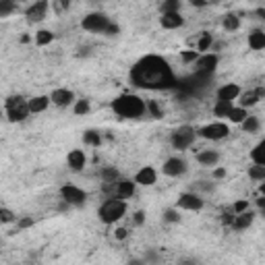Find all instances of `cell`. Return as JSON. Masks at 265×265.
Returning a JSON list of instances; mask_svg holds the SVG:
<instances>
[{"mask_svg": "<svg viewBox=\"0 0 265 265\" xmlns=\"http://www.w3.org/2000/svg\"><path fill=\"white\" fill-rule=\"evenodd\" d=\"M128 79L135 87L147 89V91L176 89V85H178V77L170 66V62L157 54H147V56L139 58L132 64Z\"/></svg>", "mask_w": 265, "mask_h": 265, "instance_id": "obj_1", "label": "cell"}, {"mask_svg": "<svg viewBox=\"0 0 265 265\" xmlns=\"http://www.w3.org/2000/svg\"><path fill=\"white\" fill-rule=\"evenodd\" d=\"M112 110L120 118L137 120L145 114V99L135 95V93H122L112 102Z\"/></svg>", "mask_w": 265, "mask_h": 265, "instance_id": "obj_2", "label": "cell"}, {"mask_svg": "<svg viewBox=\"0 0 265 265\" xmlns=\"http://www.w3.org/2000/svg\"><path fill=\"white\" fill-rule=\"evenodd\" d=\"M124 214H126V201H122V199H118V197L106 199L97 209L99 222H104L106 226H112V224L120 222L124 218Z\"/></svg>", "mask_w": 265, "mask_h": 265, "instance_id": "obj_3", "label": "cell"}, {"mask_svg": "<svg viewBox=\"0 0 265 265\" xmlns=\"http://www.w3.org/2000/svg\"><path fill=\"white\" fill-rule=\"evenodd\" d=\"M5 116L9 122H23L29 116V106L27 99L23 95H11L7 99V108H5Z\"/></svg>", "mask_w": 265, "mask_h": 265, "instance_id": "obj_4", "label": "cell"}, {"mask_svg": "<svg viewBox=\"0 0 265 265\" xmlns=\"http://www.w3.org/2000/svg\"><path fill=\"white\" fill-rule=\"evenodd\" d=\"M195 141H197V128H193L191 124H182V126H178V128L172 130L170 143H172V147L178 149V151L189 149Z\"/></svg>", "mask_w": 265, "mask_h": 265, "instance_id": "obj_5", "label": "cell"}, {"mask_svg": "<svg viewBox=\"0 0 265 265\" xmlns=\"http://www.w3.org/2000/svg\"><path fill=\"white\" fill-rule=\"evenodd\" d=\"M218 64H220V56L218 54H201L195 62V77L199 79H211L218 71Z\"/></svg>", "mask_w": 265, "mask_h": 265, "instance_id": "obj_6", "label": "cell"}, {"mask_svg": "<svg viewBox=\"0 0 265 265\" xmlns=\"http://www.w3.org/2000/svg\"><path fill=\"white\" fill-rule=\"evenodd\" d=\"M230 135V126L226 122H209L197 130V137L207 139V141H222Z\"/></svg>", "mask_w": 265, "mask_h": 265, "instance_id": "obj_7", "label": "cell"}, {"mask_svg": "<svg viewBox=\"0 0 265 265\" xmlns=\"http://www.w3.org/2000/svg\"><path fill=\"white\" fill-rule=\"evenodd\" d=\"M60 199H62L66 205L81 207L87 201V193L83 189L75 187V184H64V187H60Z\"/></svg>", "mask_w": 265, "mask_h": 265, "instance_id": "obj_8", "label": "cell"}, {"mask_svg": "<svg viewBox=\"0 0 265 265\" xmlns=\"http://www.w3.org/2000/svg\"><path fill=\"white\" fill-rule=\"evenodd\" d=\"M108 25H110V17L104 13H89L81 19V27L91 33H104Z\"/></svg>", "mask_w": 265, "mask_h": 265, "instance_id": "obj_9", "label": "cell"}, {"mask_svg": "<svg viewBox=\"0 0 265 265\" xmlns=\"http://www.w3.org/2000/svg\"><path fill=\"white\" fill-rule=\"evenodd\" d=\"M203 205H205V201L201 199V195H197V193H182L176 201V207L184 209V211H201Z\"/></svg>", "mask_w": 265, "mask_h": 265, "instance_id": "obj_10", "label": "cell"}, {"mask_svg": "<svg viewBox=\"0 0 265 265\" xmlns=\"http://www.w3.org/2000/svg\"><path fill=\"white\" fill-rule=\"evenodd\" d=\"M187 168H189L187 160H182V157H168L164 162V166H162V172L166 176H170V178H178V176H182L187 172Z\"/></svg>", "mask_w": 265, "mask_h": 265, "instance_id": "obj_11", "label": "cell"}, {"mask_svg": "<svg viewBox=\"0 0 265 265\" xmlns=\"http://www.w3.org/2000/svg\"><path fill=\"white\" fill-rule=\"evenodd\" d=\"M48 11H50V3L48 0H38V3H33L27 7L25 11V17L29 23H40L48 17Z\"/></svg>", "mask_w": 265, "mask_h": 265, "instance_id": "obj_12", "label": "cell"}, {"mask_svg": "<svg viewBox=\"0 0 265 265\" xmlns=\"http://www.w3.org/2000/svg\"><path fill=\"white\" fill-rule=\"evenodd\" d=\"M48 97H50V104H54L58 108H66V106H71L75 102V91L66 89V87H60V89H54Z\"/></svg>", "mask_w": 265, "mask_h": 265, "instance_id": "obj_13", "label": "cell"}, {"mask_svg": "<svg viewBox=\"0 0 265 265\" xmlns=\"http://www.w3.org/2000/svg\"><path fill=\"white\" fill-rule=\"evenodd\" d=\"M114 195L112 197H118V199H130L132 195L137 193V184H135V180H130V178H118L116 180V184H114Z\"/></svg>", "mask_w": 265, "mask_h": 265, "instance_id": "obj_14", "label": "cell"}, {"mask_svg": "<svg viewBox=\"0 0 265 265\" xmlns=\"http://www.w3.org/2000/svg\"><path fill=\"white\" fill-rule=\"evenodd\" d=\"M243 91H241V87L236 85V83H226V85H222V87H218V91H216V102H230V104H234V99H238V95H241Z\"/></svg>", "mask_w": 265, "mask_h": 265, "instance_id": "obj_15", "label": "cell"}, {"mask_svg": "<svg viewBox=\"0 0 265 265\" xmlns=\"http://www.w3.org/2000/svg\"><path fill=\"white\" fill-rule=\"evenodd\" d=\"M263 95H265V89H263V87H257V89H251V91H247V93H241V95H238V106L247 110V108L259 104L261 99H263Z\"/></svg>", "mask_w": 265, "mask_h": 265, "instance_id": "obj_16", "label": "cell"}, {"mask_svg": "<svg viewBox=\"0 0 265 265\" xmlns=\"http://www.w3.org/2000/svg\"><path fill=\"white\" fill-rule=\"evenodd\" d=\"M87 164V155L83 149H71L69 155H66V166L73 170V172H81Z\"/></svg>", "mask_w": 265, "mask_h": 265, "instance_id": "obj_17", "label": "cell"}, {"mask_svg": "<svg viewBox=\"0 0 265 265\" xmlns=\"http://www.w3.org/2000/svg\"><path fill=\"white\" fill-rule=\"evenodd\" d=\"M132 180H135V184H139V187H153L157 182V172L151 168V166H143Z\"/></svg>", "mask_w": 265, "mask_h": 265, "instance_id": "obj_18", "label": "cell"}, {"mask_svg": "<svg viewBox=\"0 0 265 265\" xmlns=\"http://www.w3.org/2000/svg\"><path fill=\"white\" fill-rule=\"evenodd\" d=\"M197 164L203 166V168H216L220 164V153L216 149H203L197 153Z\"/></svg>", "mask_w": 265, "mask_h": 265, "instance_id": "obj_19", "label": "cell"}, {"mask_svg": "<svg viewBox=\"0 0 265 265\" xmlns=\"http://www.w3.org/2000/svg\"><path fill=\"white\" fill-rule=\"evenodd\" d=\"M27 106H29V114L46 112L48 106H50V97H48V95H36V97L27 99Z\"/></svg>", "mask_w": 265, "mask_h": 265, "instance_id": "obj_20", "label": "cell"}, {"mask_svg": "<svg viewBox=\"0 0 265 265\" xmlns=\"http://www.w3.org/2000/svg\"><path fill=\"white\" fill-rule=\"evenodd\" d=\"M253 222H255V214L253 211H245V214H238V216H234V220H232V230H247V228H251L253 226Z\"/></svg>", "mask_w": 265, "mask_h": 265, "instance_id": "obj_21", "label": "cell"}, {"mask_svg": "<svg viewBox=\"0 0 265 265\" xmlns=\"http://www.w3.org/2000/svg\"><path fill=\"white\" fill-rule=\"evenodd\" d=\"M160 25L164 29H178L184 25V17L180 13H170V15H162L160 17Z\"/></svg>", "mask_w": 265, "mask_h": 265, "instance_id": "obj_22", "label": "cell"}, {"mask_svg": "<svg viewBox=\"0 0 265 265\" xmlns=\"http://www.w3.org/2000/svg\"><path fill=\"white\" fill-rule=\"evenodd\" d=\"M249 48L251 50H263L265 48V31L263 29H253L249 33Z\"/></svg>", "mask_w": 265, "mask_h": 265, "instance_id": "obj_23", "label": "cell"}, {"mask_svg": "<svg viewBox=\"0 0 265 265\" xmlns=\"http://www.w3.org/2000/svg\"><path fill=\"white\" fill-rule=\"evenodd\" d=\"M99 178H102V182H104L106 187H112V184H116V180L120 178V172L114 168V166H106V168L99 170Z\"/></svg>", "mask_w": 265, "mask_h": 265, "instance_id": "obj_24", "label": "cell"}, {"mask_svg": "<svg viewBox=\"0 0 265 265\" xmlns=\"http://www.w3.org/2000/svg\"><path fill=\"white\" fill-rule=\"evenodd\" d=\"M211 46H214V36L209 31H203L201 36H199V40H197V52L199 54H203V52H207V50H211Z\"/></svg>", "mask_w": 265, "mask_h": 265, "instance_id": "obj_25", "label": "cell"}, {"mask_svg": "<svg viewBox=\"0 0 265 265\" xmlns=\"http://www.w3.org/2000/svg\"><path fill=\"white\" fill-rule=\"evenodd\" d=\"M247 116H249V110H245L241 106H232V110L226 114V120H230L232 124H241Z\"/></svg>", "mask_w": 265, "mask_h": 265, "instance_id": "obj_26", "label": "cell"}, {"mask_svg": "<svg viewBox=\"0 0 265 265\" xmlns=\"http://www.w3.org/2000/svg\"><path fill=\"white\" fill-rule=\"evenodd\" d=\"M241 126H243V130L245 132H249V135H253V132H259V128H261V120L257 118V116H247L243 122H241Z\"/></svg>", "mask_w": 265, "mask_h": 265, "instance_id": "obj_27", "label": "cell"}, {"mask_svg": "<svg viewBox=\"0 0 265 265\" xmlns=\"http://www.w3.org/2000/svg\"><path fill=\"white\" fill-rule=\"evenodd\" d=\"M251 160H253L255 166H265V143H263V141L257 143V145L253 147V151H251Z\"/></svg>", "mask_w": 265, "mask_h": 265, "instance_id": "obj_28", "label": "cell"}, {"mask_svg": "<svg viewBox=\"0 0 265 265\" xmlns=\"http://www.w3.org/2000/svg\"><path fill=\"white\" fill-rule=\"evenodd\" d=\"M83 143L89 147H99L102 145V135L97 130H85L83 132Z\"/></svg>", "mask_w": 265, "mask_h": 265, "instance_id": "obj_29", "label": "cell"}, {"mask_svg": "<svg viewBox=\"0 0 265 265\" xmlns=\"http://www.w3.org/2000/svg\"><path fill=\"white\" fill-rule=\"evenodd\" d=\"M182 3L180 0H166V3L160 5V13L162 15H170V13H180Z\"/></svg>", "mask_w": 265, "mask_h": 265, "instance_id": "obj_30", "label": "cell"}, {"mask_svg": "<svg viewBox=\"0 0 265 265\" xmlns=\"http://www.w3.org/2000/svg\"><path fill=\"white\" fill-rule=\"evenodd\" d=\"M222 27L226 29V31H236V29H241V17L238 15H226L224 17V21H222Z\"/></svg>", "mask_w": 265, "mask_h": 265, "instance_id": "obj_31", "label": "cell"}, {"mask_svg": "<svg viewBox=\"0 0 265 265\" xmlns=\"http://www.w3.org/2000/svg\"><path fill=\"white\" fill-rule=\"evenodd\" d=\"M52 42H54V33H52V31L40 29V31L36 33V44H38L40 48H44V46H48V44H52Z\"/></svg>", "mask_w": 265, "mask_h": 265, "instance_id": "obj_32", "label": "cell"}, {"mask_svg": "<svg viewBox=\"0 0 265 265\" xmlns=\"http://www.w3.org/2000/svg\"><path fill=\"white\" fill-rule=\"evenodd\" d=\"M15 11H17V5L13 3V0H0V19L11 17Z\"/></svg>", "mask_w": 265, "mask_h": 265, "instance_id": "obj_33", "label": "cell"}, {"mask_svg": "<svg viewBox=\"0 0 265 265\" xmlns=\"http://www.w3.org/2000/svg\"><path fill=\"white\" fill-rule=\"evenodd\" d=\"M89 110H91L89 99H77V102H75V106H73V112H75V116H85Z\"/></svg>", "mask_w": 265, "mask_h": 265, "instance_id": "obj_34", "label": "cell"}, {"mask_svg": "<svg viewBox=\"0 0 265 265\" xmlns=\"http://www.w3.org/2000/svg\"><path fill=\"white\" fill-rule=\"evenodd\" d=\"M249 178L257 180V182H263L265 180V166H251V168H249Z\"/></svg>", "mask_w": 265, "mask_h": 265, "instance_id": "obj_35", "label": "cell"}, {"mask_svg": "<svg viewBox=\"0 0 265 265\" xmlns=\"http://www.w3.org/2000/svg\"><path fill=\"white\" fill-rule=\"evenodd\" d=\"M232 106H234V104H230V102H216V106H214V116L226 118V114L232 110Z\"/></svg>", "mask_w": 265, "mask_h": 265, "instance_id": "obj_36", "label": "cell"}, {"mask_svg": "<svg viewBox=\"0 0 265 265\" xmlns=\"http://www.w3.org/2000/svg\"><path fill=\"white\" fill-rule=\"evenodd\" d=\"M17 222V214L9 207H0V224H13Z\"/></svg>", "mask_w": 265, "mask_h": 265, "instance_id": "obj_37", "label": "cell"}, {"mask_svg": "<svg viewBox=\"0 0 265 265\" xmlns=\"http://www.w3.org/2000/svg\"><path fill=\"white\" fill-rule=\"evenodd\" d=\"M164 222H166V224H178V222H180L178 209H166V211H164Z\"/></svg>", "mask_w": 265, "mask_h": 265, "instance_id": "obj_38", "label": "cell"}, {"mask_svg": "<svg viewBox=\"0 0 265 265\" xmlns=\"http://www.w3.org/2000/svg\"><path fill=\"white\" fill-rule=\"evenodd\" d=\"M199 56H201V54H199L197 50H184V52L180 54V58H182V62H184V64H195Z\"/></svg>", "mask_w": 265, "mask_h": 265, "instance_id": "obj_39", "label": "cell"}, {"mask_svg": "<svg viewBox=\"0 0 265 265\" xmlns=\"http://www.w3.org/2000/svg\"><path fill=\"white\" fill-rule=\"evenodd\" d=\"M230 209H232V214H234V216H238V214H245V211H249V199H241V201H236V203L232 205Z\"/></svg>", "mask_w": 265, "mask_h": 265, "instance_id": "obj_40", "label": "cell"}, {"mask_svg": "<svg viewBox=\"0 0 265 265\" xmlns=\"http://www.w3.org/2000/svg\"><path fill=\"white\" fill-rule=\"evenodd\" d=\"M145 112H149L153 118H162V110H160V106L153 102V99H149V104H145Z\"/></svg>", "mask_w": 265, "mask_h": 265, "instance_id": "obj_41", "label": "cell"}, {"mask_svg": "<svg viewBox=\"0 0 265 265\" xmlns=\"http://www.w3.org/2000/svg\"><path fill=\"white\" fill-rule=\"evenodd\" d=\"M33 224V218H29V216H25V218H17V230H27V228H31Z\"/></svg>", "mask_w": 265, "mask_h": 265, "instance_id": "obj_42", "label": "cell"}, {"mask_svg": "<svg viewBox=\"0 0 265 265\" xmlns=\"http://www.w3.org/2000/svg\"><path fill=\"white\" fill-rule=\"evenodd\" d=\"M118 33H120V27H118L116 23H112V21H110V25H108V27H106V31H104V36L114 38V36H118Z\"/></svg>", "mask_w": 265, "mask_h": 265, "instance_id": "obj_43", "label": "cell"}, {"mask_svg": "<svg viewBox=\"0 0 265 265\" xmlns=\"http://www.w3.org/2000/svg\"><path fill=\"white\" fill-rule=\"evenodd\" d=\"M232 220H234V214H232V209H228V211L222 214V224H224V226L230 228V226H232Z\"/></svg>", "mask_w": 265, "mask_h": 265, "instance_id": "obj_44", "label": "cell"}, {"mask_svg": "<svg viewBox=\"0 0 265 265\" xmlns=\"http://www.w3.org/2000/svg\"><path fill=\"white\" fill-rule=\"evenodd\" d=\"M143 222H145V214H143V211H135V216H132V224L141 226Z\"/></svg>", "mask_w": 265, "mask_h": 265, "instance_id": "obj_45", "label": "cell"}, {"mask_svg": "<svg viewBox=\"0 0 265 265\" xmlns=\"http://www.w3.org/2000/svg\"><path fill=\"white\" fill-rule=\"evenodd\" d=\"M214 187H216V182H207V180H201V182H199V189H201V191H207V193H211Z\"/></svg>", "mask_w": 265, "mask_h": 265, "instance_id": "obj_46", "label": "cell"}, {"mask_svg": "<svg viewBox=\"0 0 265 265\" xmlns=\"http://www.w3.org/2000/svg\"><path fill=\"white\" fill-rule=\"evenodd\" d=\"M126 234H128V230H126V228H116V232H114V236H116L118 241H124Z\"/></svg>", "mask_w": 265, "mask_h": 265, "instance_id": "obj_47", "label": "cell"}, {"mask_svg": "<svg viewBox=\"0 0 265 265\" xmlns=\"http://www.w3.org/2000/svg\"><path fill=\"white\" fill-rule=\"evenodd\" d=\"M224 176H226V170L220 168V166H216V168H214V178L220 180V178H224Z\"/></svg>", "mask_w": 265, "mask_h": 265, "instance_id": "obj_48", "label": "cell"}, {"mask_svg": "<svg viewBox=\"0 0 265 265\" xmlns=\"http://www.w3.org/2000/svg\"><path fill=\"white\" fill-rule=\"evenodd\" d=\"M191 5H193V7H207V3H203V0H193Z\"/></svg>", "mask_w": 265, "mask_h": 265, "instance_id": "obj_49", "label": "cell"}, {"mask_svg": "<svg viewBox=\"0 0 265 265\" xmlns=\"http://www.w3.org/2000/svg\"><path fill=\"white\" fill-rule=\"evenodd\" d=\"M257 205H259V209H263V207H265V197H263V195L257 199Z\"/></svg>", "mask_w": 265, "mask_h": 265, "instance_id": "obj_50", "label": "cell"}, {"mask_svg": "<svg viewBox=\"0 0 265 265\" xmlns=\"http://www.w3.org/2000/svg\"><path fill=\"white\" fill-rule=\"evenodd\" d=\"M180 265H199V263L193 261V259H184V261H180Z\"/></svg>", "mask_w": 265, "mask_h": 265, "instance_id": "obj_51", "label": "cell"}, {"mask_svg": "<svg viewBox=\"0 0 265 265\" xmlns=\"http://www.w3.org/2000/svg\"><path fill=\"white\" fill-rule=\"evenodd\" d=\"M257 15H259L261 19H265V9H257Z\"/></svg>", "mask_w": 265, "mask_h": 265, "instance_id": "obj_52", "label": "cell"}, {"mask_svg": "<svg viewBox=\"0 0 265 265\" xmlns=\"http://www.w3.org/2000/svg\"><path fill=\"white\" fill-rule=\"evenodd\" d=\"M128 265H143V263H141V261H137V259H135V261H130V263H128Z\"/></svg>", "mask_w": 265, "mask_h": 265, "instance_id": "obj_53", "label": "cell"}, {"mask_svg": "<svg viewBox=\"0 0 265 265\" xmlns=\"http://www.w3.org/2000/svg\"><path fill=\"white\" fill-rule=\"evenodd\" d=\"M3 116H5V112H3V110H0V118H3Z\"/></svg>", "mask_w": 265, "mask_h": 265, "instance_id": "obj_54", "label": "cell"}]
</instances>
